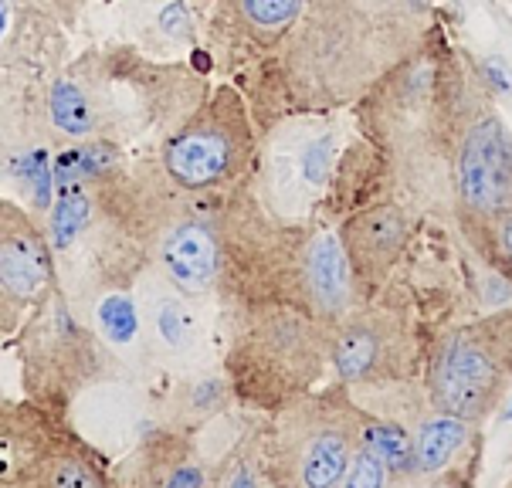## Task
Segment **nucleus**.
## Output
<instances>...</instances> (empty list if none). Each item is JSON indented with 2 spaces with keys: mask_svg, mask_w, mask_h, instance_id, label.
Masks as SVG:
<instances>
[{
  "mask_svg": "<svg viewBox=\"0 0 512 488\" xmlns=\"http://www.w3.org/2000/svg\"><path fill=\"white\" fill-rule=\"evenodd\" d=\"M390 194L468 244L512 211V133L465 48L438 28L353 106Z\"/></svg>",
  "mask_w": 512,
  "mask_h": 488,
  "instance_id": "nucleus-1",
  "label": "nucleus"
},
{
  "mask_svg": "<svg viewBox=\"0 0 512 488\" xmlns=\"http://www.w3.org/2000/svg\"><path fill=\"white\" fill-rule=\"evenodd\" d=\"M435 31V0H306L272 58L245 75L258 129L302 112L353 109Z\"/></svg>",
  "mask_w": 512,
  "mask_h": 488,
  "instance_id": "nucleus-2",
  "label": "nucleus"
},
{
  "mask_svg": "<svg viewBox=\"0 0 512 488\" xmlns=\"http://www.w3.org/2000/svg\"><path fill=\"white\" fill-rule=\"evenodd\" d=\"M360 424L363 407L340 380L326 390H309L282 404L279 411L268 414V424L258 438L268 485H343L353 451L360 444Z\"/></svg>",
  "mask_w": 512,
  "mask_h": 488,
  "instance_id": "nucleus-3",
  "label": "nucleus"
},
{
  "mask_svg": "<svg viewBox=\"0 0 512 488\" xmlns=\"http://www.w3.org/2000/svg\"><path fill=\"white\" fill-rule=\"evenodd\" d=\"M112 353L99 329L85 326L58 278L34 302L21 333L24 397L68 417L72 404L109 373Z\"/></svg>",
  "mask_w": 512,
  "mask_h": 488,
  "instance_id": "nucleus-4",
  "label": "nucleus"
},
{
  "mask_svg": "<svg viewBox=\"0 0 512 488\" xmlns=\"http://www.w3.org/2000/svg\"><path fill=\"white\" fill-rule=\"evenodd\" d=\"M424 390L435 411L479 424L512 390V309L438 329L424 350Z\"/></svg>",
  "mask_w": 512,
  "mask_h": 488,
  "instance_id": "nucleus-5",
  "label": "nucleus"
},
{
  "mask_svg": "<svg viewBox=\"0 0 512 488\" xmlns=\"http://www.w3.org/2000/svg\"><path fill=\"white\" fill-rule=\"evenodd\" d=\"M258 156V126L248 95L218 85L163 139L160 167L170 187L184 194H211L251 177Z\"/></svg>",
  "mask_w": 512,
  "mask_h": 488,
  "instance_id": "nucleus-6",
  "label": "nucleus"
},
{
  "mask_svg": "<svg viewBox=\"0 0 512 488\" xmlns=\"http://www.w3.org/2000/svg\"><path fill=\"white\" fill-rule=\"evenodd\" d=\"M336 112H302L262 129L251 187L282 221H316L340 167Z\"/></svg>",
  "mask_w": 512,
  "mask_h": 488,
  "instance_id": "nucleus-7",
  "label": "nucleus"
},
{
  "mask_svg": "<svg viewBox=\"0 0 512 488\" xmlns=\"http://www.w3.org/2000/svg\"><path fill=\"white\" fill-rule=\"evenodd\" d=\"M421 360L424 356L414 343V326L407 322L404 305L384 299V292L353 305L350 316L336 326L329 346V366L350 390L414 380Z\"/></svg>",
  "mask_w": 512,
  "mask_h": 488,
  "instance_id": "nucleus-8",
  "label": "nucleus"
},
{
  "mask_svg": "<svg viewBox=\"0 0 512 488\" xmlns=\"http://www.w3.org/2000/svg\"><path fill=\"white\" fill-rule=\"evenodd\" d=\"M150 255L180 295H207L218 289L221 272V211H201L187 200L153 197Z\"/></svg>",
  "mask_w": 512,
  "mask_h": 488,
  "instance_id": "nucleus-9",
  "label": "nucleus"
},
{
  "mask_svg": "<svg viewBox=\"0 0 512 488\" xmlns=\"http://www.w3.org/2000/svg\"><path fill=\"white\" fill-rule=\"evenodd\" d=\"M418 224L421 217L397 197H377L343 217L336 234L350 265L357 302L377 299L387 289Z\"/></svg>",
  "mask_w": 512,
  "mask_h": 488,
  "instance_id": "nucleus-10",
  "label": "nucleus"
},
{
  "mask_svg": "<svg viewBox=\"0 0 512 488\" xmlns=\"http://www.w3.org/2000/svg\"><path fill=\"white\" fill-rule=\"evenodd\" d=\"M306 0H214L211 38L231 72H255L299 24Z\"/></svg>",
  "mask_w": 512,
  "mask_h": 488,
  "instance_id": "nucleus-11",
  "label": "nucleus"
},
{
  "mask_svg": "<svg viewBox=\"0 0 512 488\" xmlns=\"http://www.w3.org/2000/svg\"><path fill=\"white\" fill-rule=\"evenodd\" d=\"M55 278L48 231H41L28 214L7 224L0 231V329H17L24 309H34Z\"/></svg>",
  "mask_w": 512,
  "mask_h": 488,
  "instance_id": "nucleus-12",
  "label": "nucleus"
},
{
  "mask_svg": "<svg viewBox=\"0 0 512 488\" xmlns=\"http://www.w3.org/2000/svg\"><path fill=\"white\" fill-rule=\"evenodd\" d=\"M68 417L34 400H0V488H34L45 458L72 438Z\"/></svg>",
  "mask_w": 512,
  "mask_h": 488,
  "instance_id": "nucleus-13",
  "label": "nucleus"
},
{
  "mask_svg": "<svg viewBox=\"0 0 512 488\" xmlns=\"http://www.w3.org/2000/svg\"><path fill=\"white\" fill-rule=\"evenodd\" d=\"M475 424L465 417L431 411L414 427V482H438V475L472 441Z\"/></svg>",
  "mask_w": 512,
  "mask_h": 488,
  "instance_id": "nucleus-14",
  "label": "nucleus"
},
{
  "mask_svg": "<svg viewBox=\"0 0 512 488\" xmlns=\"http://www.w3.org/2000/svg\"><path fill=\"white\" fill-rule=\"evenodd\" d=\"M45 116L58 136L85 139L102 133L99 102L82 78H55L45 92Z\"/></svg>",
  "mask_w": 512,
  "mask_h": 488,
  "instance_id": "nucleus-15",
  "label": "nucleus"
},
{
  "mask_svg": "<svg viewBox=\"0 0 512 488\" xmlns=\"http://www.w3.org/2000/svg\"><path fill=\"white\" fill-rule=\"evenodd\" d=\"M109 482V465L99 451H92L78 434H72L45 458L34 488H102Z\"/></svg>",
  "mask_w": 512,
  "mask_h": 488,
  "instance_id": "nucleus-16",
  "label": "nucleus"
},
{
  "mask_svg": "<svg viewBox=\"0 0 512 488\" xmlns=\"http://www.w3.org/2000/svg\"><path fill=\"white\" fill-rule=\"evenodd\" d=\"M360 444L384 461L394 482H414V431L407 424L363 411Z\"/></svg>",
  "mask_w": 512,
  "mask_h": 488,
  "instance_id": "nucleus-17",
  "label": "nucleus"
},
{
  "mask_svg": "<svg viewBox=\"0 0 512 488\" xmlns=\"http://www.w3.org/2000/svg\"><path fill=\"white\" fill-rule=\"evenodd\" d=\"M95 329L109 346H136L143 336L140 305L126 289L95 295Z\"/></svg>",
  "mask_w": 512,
  "mask_h": 488,
  "instance_id": "nucleus-18",
  "label": "nucleus"
},
{
  "mask_svg": "<svg viewBox=\"0 0 512 488\" xmlns=\"http://www.w3.org/2000/svg\"><path fill=\"white\" fill-rule=\"evenodd\" d=\"M465 248L482 261L485 272L512 285V211L496 217L489 228H482Z\"/></svg>",
  "mask_w": 512,
  "mask_h": 488,
  "instance_id": "nucleus-19",
  "label": "nucleus"
},
{
  "mask_svg": "<svg viewBox=\"0 0 512 488\" xmlns=\"http://www.w3.org/2000/svg\"><path fill=\"white\" fill-rule=\"evenodd\" d=\"M390 482H394V475H390V468L384 465V461L373 455L367 444H357L343 485L346 488H380V485H390Z\"/></svg>",
  "mask_w": 512,
  "mask_h": 488,
  "instance_id": "nucleus-20",
  "label": "nucleus"
},
{
  "mask_svg": "<svg viewBox=\"0 0 512 488\" xmlns=\"http://www.w3.org/2000/svg\"><path fill=\"white\" fill-rule=\"evenodd\" d=\"M187 333H190V319L180 299H163L156 305V336H160L170 350H180V346L187 343Z\"/></svg>",
  "mask_w": 512,
  "mask_h": 488,
  "instance_id": "nucleus-21",
  "label": "nucleus"
},
{
  "mask_svg": "<svg viewBox=\"0 0 512 488\" xmlns=\"http://www.w3.org/2000/svg\"><path fill=\"white\" fill-rule=\"evenodd\" d=\"M231 397H234L231 383L211 377V380H201V383H194V387H190L187 404H190V414H194V417H207V414H218Z\"/></svg>",
  "mask_w": 512,
  "mask_h": 488,
  "instance_id": "nucleus-22",
  "label": "nucleus"
},
{
  "mask_svg": "<svg viewBox=\"0 0 512 488\" xmlns=\"http://www.w3.org/2000/svg\"><path fill=\"white\" fill-rule=\"evenodd\" d=\"M160 28L170 34H190V17L180 4H170L167 11L160 14Z\"/></svg>",
  "mask_w": 512,
  "mask_h": 488,
  "instance_id": "nucleus-23",
  "label": "nucleus"
},
{
  "mask_svg": "<svg viewBox=\"0 0 512 488\" xmlns=\"http://www.w3.org/2000/svg\"><path fill=\"white\" fill-rule=\"evenodd\" d=\"M479 72L485 78V85L489 89H496V92H512V78L502 72V65L499 61H485V65H479Z\"/></svg>",
  "mask_w": 512,
  "mask_h": 488,
  "instance_id": "nucleus-24",
  "label": "nucleus"
},
{
  "mask_svg": "<svg viewBox=\"0 0 512 488\" xmlns=\"http://www.w3.org/2000/svg\"><path fill=\"white\" fill-rule=\"evenodd\" d=\"M7 14H11L7 11V0H0V34L7 31Z\"/></svg>",
  "mask_w": 512,
  "mask_h": 488,
  "instance_id": "nucleus-25",
  "label": "nucleus"
},
{
  "mask_svg": "<svg viewBox=\"0 0 512 488\" xmlns=\"http://www.w3.org/2000/svg\"><path fill=\"white\" fill-rule=\"evenodd\" d=\"M502 421H512V400H509V407L502 411Z\"/></svg>",
  "mask_w": 512,
  "mask_h": 488,
  "instance_id": "nucleus-26",
  "label": "nucleus"
},
{
  "mask_svg": "<svg viewBox=\"0 0 512 488\" xmlns=\"http://www.w3.org/2000/svg\"><path fill=\"white\" fill-rule=\"evenodd\" d=\"M509 4H512V0H509Z\"/></svg>",
  "mask_w": 512,
  "mask_h": 488,
  "instance_id": "nucleus-27",
  "label": "nucleus"
}]
</instances>
